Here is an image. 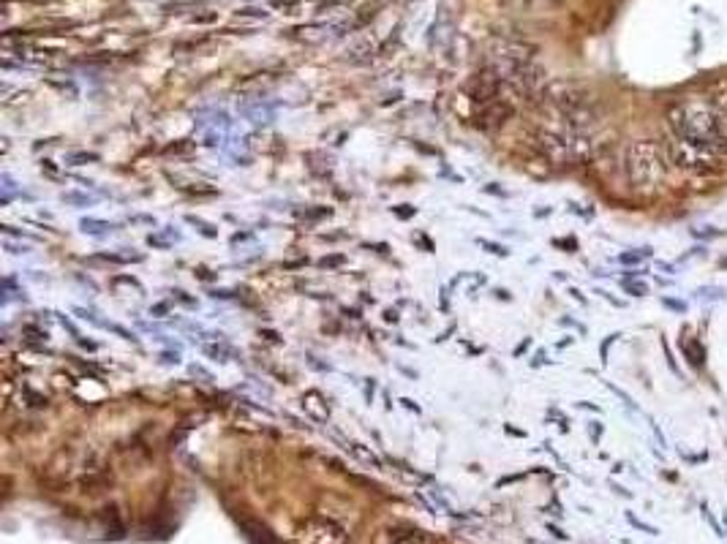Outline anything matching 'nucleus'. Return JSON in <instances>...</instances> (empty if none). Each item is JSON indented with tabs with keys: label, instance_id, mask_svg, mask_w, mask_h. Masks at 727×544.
Wrapping results in <instances>:
<instances>
[{
	"label": "nucleus",
	"instance_id": "nucleus-23",
	"mask_svg": "<svg viewBox=\"0 0 727 544\" xmlns=\"http://www.w3.org/2000/svg\"><path fill=\"white\" fill-rule=\"evenodd\" d=\"M63 201H68V204H90L93 199L84 196V194H63Z\"/></svg>",
	"mask_w": 727,
	"mask_h": 544
},
{
	"label": "nucleus",
	"instance_id": "nucleus-19",
	"mask_svg": "<svg viewBox=\"0 0 727 544\" xmlns=\"http://www.w3.org/2000/svg\"><path fill=\"white\" fill-rule=\"evenodd\" d=\"M204 354H207V357H215L218 362H226V357H229L231 351L226 346H204Z\"/></svg>",
	"mask_w": 727,
	"mask_h": 544
},
{
	"label": "nucleus",
	"instance_id": "nucleus-37",
	"mask_svg": "<svg viewBox=\"0 0 727 544\" xmlns=\"http://www.w3.org/2000/svg\"><path fill=\"white\" fill-rule=\"evenodd\" d=\"M569 294H572V297H575V299H578V302H580V305H586V297H583V294H580V292H578V289H569Z\"/></svg>",
	"mask_w": 727,
	"mask_h": 544
},
{
	"label": "nucleus",
	"instance_id": "nucleus-31",
	"mask_svg": "<svg viewBox=\"0 0 727 544\" xmlns=\"http://www.w3.org/2000/svg\"><path fill=\"white\" fill-rule=\"evenodd\" d=\"M594 294H599V297H605V299H608V302H613V305H618V308H621V305H624V302H621V299L611 297V294H608V292H602V289H596Z\"/></svg>",
	"mask_w": 727,
	"mask_h": 544
},
{
	"label": "nucleus",
	"instance_id": "nucleus-35",
	"mask_svg": "<svg viewBox=\"0 0 727 544\" xmlns=\"http://www.w3.org/2000/svg\"><path fill=\"white\" fill-rule=\"evenodd\" d=\"M529 346H531V338H526V340H523V343H520V346L515 348V357H520V354H523V351H526V348H529Z\"/></svg>",
	"mask_w": 727,
	"mask_h": 544
},
{
	"label": "nucleus",
	"instance_id": "nucleus-32",
	"mask_svg": "<svg viewBox=\"0 0 727 544\" xmlns=\"http://www.w3.org/2000/svg\"><path fill=\"white\" fill-rule=\"evenodd\" d=\"M542 362H547V354H545V351H537V357L531 360V367H540Z\"/></svg>",
	"mask_w": 727,
	"mask_h": 544
},
{
	"label": "nucleus",
	"instance_id": "nucleus-4",
	"mask_svg": "<svg viewBox=\"0 0 727 544\" xmlns=\"http://www.w3.org/2000/svg\"><path fill=\"white\" fill-rule=\"evenodd\" d=\"M373 544H436L433 536L414 526H387L373 533Z\"/></svg>",
	"mask_w": 727,
	"mask_h": 544
},
{
	"label": "nucleus",
	"instance_id": "nucleus-3",
	"mask_svg": "<svg viewBox=\"0 0 727 544\" xmlns=\"http://www.w3.org/2000/svg\"><path fill=\"white\" fill-rule=\"evenodd\" d=\"M349 533L344 526H338L335 520L314 517L305 520L295 533V544H346Z\"/></svg>",
	"mask_w": 727,
	"mask_h": 544
},
{
	"label": "nucleus",
	"instance_id": "nucleus-8",
	"mask_svg": "<svg viewBox=\"0 0 727 544\" xmlns=\"http://www.w3.org/2000/svg\"><path fill=\"white\" fill-rule=\"evenodd\" d=\"M694 299H700V302H722V299H727V292L722 286H700L694 292Z\"/></svg>",
	"mask_w": 727,
	"mask_h": 544
},
{
	"label": "nucleus",
	"instance_id": "nucleus-21",
	"mask_svg": "<svg viewBox=\"0 0 727 544\" xmlns=\"http://www.w3.org/2000/svg\"><path fill=\"white\" fill-rule=\"evenodd\" d=\"M25 335H28V340H38V343H41V340H44V343L50 340V332L38 330V327H25Z\"/></svg>",
	"mask_w": 727,
	"mask_h": 544
},
{
	"label": "nucleus",
	"instance_id": "nucleus-16",
	"mask_svg": "<svg viewBox=\"0 0 727 544\" xmlns=\"http://www.w3.org/2000/svg\"><path fill=\"white\" fill-rule=\"evenodd\" d=\"M185 221L191 223V226H197L204 237H218V231H215V226L213 223H207V221H202V218H197V215H185Z\"/></svg>",
	"mask_w": 727,
	"mask_h": 544
},
{
	"label": "nucleus",
	"instance_id": "nucleus-17",
	"mask_svg": "<svg viewBox=\"0 0 727 544\" xmlns=\"http://www.w3.org/2000/svg\"><path fill=\"white\" fill-rule=\"evenodd\" d=\"M101 327H106V330H112V332H117L123 340H131V343H139V338L133 335V332H129L126 327H120V324H109V321H101Z\"/></svg>",
	"mask_w": 727,
	"mask_h": 544
},
{
	"label": "nucleus",
	"instance_id": "nucleus-20",
	"mask_svg": "<svg viewBox=\"0 0 727 544\" xmlns=\"http://www.w3.org/2000/svg\"><path fill=\"white\" fill-rule=\"evenodd\" d=\"M627 520H629V526L640 528V531H645V533H651V536H657V533H660V528H654V526H648V523H643V520H638L635 514H627Z\"/></svg>",
	"mask_w": 727,
	"mask_h": 544
},
{
	"label": "nucleus",
	"instance_id": "nucleus-5",
	"mask_svg": "<svg viewBox=\"0 0 727 544\" xmlns=\"http://www.w3.org/2000/svg\"><path fill=\"white\" fill-rule=\"evenodd\" d=\"M300 406H302V411L308 413L314 422H327V419H330V406H327L324 395H322V392H316V389L302 392Z\"/></svg>",
	"mask_w": 727,
	"mask_h": 544
},
{
	"label": "nucleus",
	"instance_id": "nucleus-34",
	"mask_svg": "<svg viewBox=\"0 0 727 544\" xmlns=\"http://www.w3.org/2000/svg\"><path fill=\"white\" fill-rule=\"evenodd\" d=\"M77 343H80L82 348H90V351H96V348H99L96 343H93V340H84V338H77Z\"/></svg>",
	"mask_w": 727,
	"mask_h": 544
},
{
	"label": "nucleus",
	"instance_id": "nucleus-29",
	"mask_svg": "<svg viewBox=\"0 0 727 544\" xmlns=\"http://www.w3.org/2000/svg\"><path fill=\"white\" fill-rule=\"evenodd\" d=\"M166 313H169V305H166V302H158V305L150 308V316H166Z\"/></svg>",
	"mask_w": 727,
	"mask_h": 544
},
{
	"label": "nucleus",
	"instance_id": "nucleus-9",
	"mask_svg": "<svg viewBox=\"0 0 727 544\" xmlns=\"http://www.w3.org/2000/svg\"><path fill=\"white\" fill-rule=\"evenodd\" d=\"M22 392H25V406L28 409H47L50 406V400L44 392H35L31 384H22Z\"/></svg>",
	"mask_w": 727,
	"mask_h": 544
},
{
	"label": "nucleus",
	"instance_id": "nucleus-33",
	"mask_svg": "<svg viewBox=\"0 0 727 544\" xmlns=\"http://www.w3.org/2000/svg\"><path fill=\"white\" fill-rule=\"evenodd\" d=\"M384 321L387 324H398V311H384Z\"/></svg>",
	"mask_w": 727,
	"mask_h": 544
},
{
	"label": "nucleus",
	"instance_id": "nucleus-12",
	"mask_svg": "<svg viewBox=\"0 0 727 544\" xmlns=\"http://www.w3.org/2000/svg\"><path fill=\"white\" fill-rule=\"evenodd\" d=\"M346 449L351 452V455H357L360 460H365V462H373V465H379V457L371 452V449H365L363 444H357V441H346Z\"/></svg>",
	"mask_w": 727,
	"mask_h": 544
},
{
	"label": "nucleus",
	"instance_id": "nucleus-11",
	"mask_svg": "<svg viewBox=\"0 0 727 544\" xmlns=\"http://www.w3.org/2000/svg\"><path fill=\"white\" fill-rule=\"evenodd\" d=\"M96 161H99V152H87V150H82V152H68L66 155L68 166H84V164H96Z\"/></svg>",
	"mask_w": 727,
	"mask_h": 544
},
{
	"label": "nucleus",
	"instance_id": "nucleus-13",
	"mask_svg": "<svg viewBox=\"0 0 727 544\" xmlns=\"http://www.w3.org/2000/svg\"><path fill=\"white\" fill-rule=\"evenodd\" d=\"M651 256V248H640V250H627L618 256V264H640Z\"/></svg>",
	"mask_w": 727,
	"mask_h": 544
},
{
	"label": "nucleus",
	"instance_id": "nucleus-27",
	"mask_svg": "<svg viewBox=\"0 0 727 544\" xmlns=\"http://www.w3.org/2000/svg\"><path fill=\"white\" fill-rule=\"evenodd\" d=\"M58 318H60V324H63V327H66V330L71 332V335H74V338H82V335H80V330H77V327H74V324H71V318H66V316H63V313H58Z\"/></svg>",
	"mask_w": 727,
	"mask_h": 544
},
{
	"label": "nucleus",
	"instance_id": "nucleus-40",
	"mask_svg": "<svg viewBox=\"0 0 727 544\" xmlns=\"http://www.w3.org/2000/svg\"><path fill=\"white\" fill-rule=\"evenodd\" d=\"M537 3H550V0H537Z\"/></svg>",
	"mask_w": 727,
	"mask_h": 544
},
{
	"label": "nucleus",
	"instance_id": "nucleus-26",
	"mask_svg": "<svg viewBox=\"0 0 727 544\" xmlns=\"http://www.w3.org/2000/svg\"><path fill=\"white\" fill-rule=\"evenodd\" d=\"M344 262H346L344 256H324V259H322L319 264H322V267H341Z\"/></svg>",
	"mask_w": 727,
	"mask_h": 544
},
{
	"label": "nucleus",
	"instance_id": "nucleus-36",
	"mask_svg": "<svg viewBox=\"0 0 727 544\" xmlns=\"http://www.w3.org/2000/svg\"><path fill=\"white\" fill-rule=\"evenodd\" d=\"M400 403H403V406H406V409H409V411L420 413V406H414V403H412V400H409V397H403V400H400Z\"/></svg>",
	"mask_w": 727,
	"mask_h": 544
},
{
	"label": "nucleus",
	"instance_id": "nucleus-10",
	"mask_svg": "<svg viewBox=\"0 0 727 544\" xmlns=\"http://www.w3.org/2000/svg\"><path fill=\"white\" fill-rule=\"evenodd\" d=\"M117 223H109V221H96V218H84L82 221V231L87 234H104V231H115Z\"/></svg>",
	"mask_w": 727,
	"mask_h": 544
},
{
	"label": "nucleus",
	"instance_id": "nucleus-28",
	"mask_svg": "<svg viewBox=\"0 0 727 544\" xmlns=\"http://www.w3.org/2000/svg\"><path fill=\"white\" fill-rule=\"evenodd\" d=\"M591 428H589V433H591V438H594V444H599V438H602V422H589Z\"/></svg>",
	"mask_w": 727,
	"mask_h": 544
},
{
	"label": "nucleus",
	"instance_id": "nucleus-24",
	"mask_svg": "<svg viewBox=\"0 0 727 544\" xmlns=\"http://www.w3.org/2000/svg\"><path fill=\"white\" fill-rule=\"evenodd\" d=\"M662 305L670 308V311H676V313H684V311H687V302H678V299H670V297L662 299Z\"/></svg>",
	"mask_w": 727,
	"mask_h": 544
},
{
	"label": "nucleus",
	"instance_id": "nucleus-1",
	"mask_svg": "<svg viewBox=\"0 0 727 544\" xmlns=\"http://www.w3.org/2000/svg\"><path fill=\"white\" fill-rule=\"evenodd\" d=\"M667 126L673 131V139L687 145H711L727 136V115L711 106L706 99L678 101L667 106Z\"/></svg>",
	"mask_w": 727,
	"mask_h": 544
},
{
	"label": "nucleus",
	"instance_id": "nucleus-25",
	"mask_svg": "<svg viewBox=\"0 0 727 544\" xmlns=\"http://www.w3.org/2000/svg\"><path fill=\"white\" fill-rule=\"evenodd\" d=\"M393 213H395L398 218H412V215L417 213V210H414L412 204H400V207H395V210H393Z\"/></svg>",
	"mask_w": 727,
	"mask_h": 544
},
{
	"label": "nucleus",
	"instance_id": "nucleus-15",
	"mask_svg": "<svg viewBox=\"0 0 727 544\" xmlns=\"http://www.w3.org/2000/svg\"><path fill=\"white\" fill-rule=\"evenodd\" d=\"M477 245L485 248V250H488V253H493V256H501V259H507V256H510V248L498 245V243H493V240H485V237H477Z\"/></svg>",
	"mask_w": 727,
	"mask_h": 544
},
{
	"label": "nucleus",
	"instance_id": "nucleus-6",
	"mask_svg": "<svg viewBox=\"0 0 727 544\" xmlns=\"http://www.w3.org/2000/svg\"><path fill=\"white\" fill-rule=\"evenodd\" d=\"M703 99L709 101L711 106H716L722 115H727V77H716L706 84V96Z\"/></svg>",
	"mask_w": 727,
	"mask_h": 544
},
{
	"label": "nucleus",
	"instance_id": "nucleus-22",
	"mask_svg": "<svg viewBox=\"0 0 727 544\" xmlns=\"http://www.w3.org/2000/svg\"><path fill=\"white\" fill-rule=\"evenodd\" d=\"M616 338H618V332H613V335H608V338H605V343L599 346V357H602V365H608V348H611L613 343H616Z\"/></svg>",
	"mask_w": 727,
	"mask_h": 544
},
{
	"label": "nucleus",
	"instance_id": "nucleus-39",
	"mask_svg": "<svg viewBox=\"0 0 727 544\" xmlns=\"http://www.w3.org/2000/svg\"><path fill=\"white\" fill-rule=\"evenodd\" d=\"M580 409H591V411H599V406H594V403H578Z\"/></svg>",
	"mask_w": 727,
	"mask_h": 544
},
{
	"label": "nucleus",
	"instance_id": "nucleus-14",
	"mask_svg": "<svg viewBox=\"0 0 727 544\" xmlns=\"http://www.w3.org/2000/svg\"><path fill=\"white\" fill-rule=\"evenodd\" d=\"M621 289L627 292L629 297H648V283L643 281H621Z\"/></svg>",
	"mask_w": 727,
	"mask_h": 544
},
{
	"label": "nucleus",
	"instance_id": "nucleus-18",
	"mask_svg": "<svg viewBox=\"0 0 727 544\" xmlns=\"http://www.w3.org/2000/svg\"><path fill=\"white\" fill-rule=\"evenodd\" d=\"M700 514H703V517H706V520H709V526L714 528V533H716V536H725V531H722V528H719V523H716V517H714V514H711V509H709V504H706V501H703V504H700Z\"/></svg>",
	"mask_w": 727,
	"mask_h": 544
},
{
	"label": "nucleus",
	"instance_id": "nucleus-7",
	"mask_svg": "<svg viewBox=\"0 0 727 544\" xmlns=\"http://www.w3.org/2000/svg\"><path fill=\"white\" fill-rule=\"evenodd\" d=\"M678 348L684 351L687 362L692 365V367H703V365H706V348L700 346V340H694V338H678Z\"/></svg>",
	"mask_w": 727,
	"mask_h": 544
},
{
	"label": "nucleus",
	"instance_id": "nucleus-2",
	"mask_svg": "<svg viewBox=\"0 0 727 544\" xmlns=\"http://www.w3.org/2000/svg\"><path fill=\"white\" fill-rule=\"evenodd\" d=\"M670 155L660 139H638L627 148L624 174L638 196H654L667 177Z\"/></svg>",
	"mask_w": 727,
	"mask_h": 544
},
{
	"label": "nucleus",
	"instance_id": "nucleus-41",
	"mask_svg": "<svg viewBox=\"0 0 727 544\" xmlns=\"http://www.w3.org/2000/svg\"><path fill=\"white\" fill-rule=\"evenodd\" d=\"M624 544H629V542H624Z\"/></svg>",
	"mask_w": 727,
	"mask_h": 544
},
{
	"label": "nucleus",
	"instance_id": "nucleus-30",
	"mask_svg": "<svg viewBox=\"0 0 727 544\" xmlns=\"http://www.w3.org/2000/svg\"><path fill=\"white\" fill-rule=\"evenodd\" d=\"M373 389H376V384H373V379H368V384H365V397H368V403H373Z\"/></svg>",
	"mask_w": 727,
	"mask_h": 544
},
{
	"label": "nucleus",
	"instance_id": "nucleus-38",
	"mask_svg": "<svg viewBox=\"0 0 727 544\" xmlns=\"http://www.w3.org/2000/svg\"><path fill=\"white\" fill-rule=\"evenodd\" d=\"M41 169H47V172H50V174H55V172H58V169H55V164H52V161H41Z\"/></svg>",
	"mask_w": 727,
	"mask_h": 544
}]
</instances>
